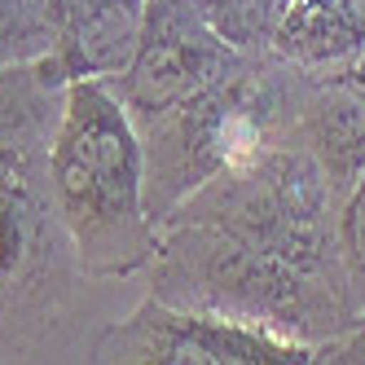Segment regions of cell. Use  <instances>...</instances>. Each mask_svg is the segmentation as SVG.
Segmentation results:
<instances>
[{
	"mask_svg": "<svg viewBox=\"0 0 365 365\" xmlns=\"http://www.w3.org/2000/svg\"><path fill=\"white\" fill-rule=\"evenodd\" d=\"M84 361L97 365H308L312 344L145 295L123 322L101 326Z\"/></svg>",
	"mask_w": 365,
	"mask_h": 365,
	"instance_id": "6",
	"label": "cell"
},
{
	"mask_svg": "<svg viewBox=\"0 0 365 365\" xmlns=\"http://www.w3.org/2000/svg\"><path fill=\"white\" fill-rule=\"evenodd\" d=\"M71 75L58 53L0 66V150H48L66 115Z\"/></svg>",
	"mask_w": 365,
	"mask_h": 365,
	"instance_id": "9",
	"label": "cell"
},
{
	"mask_svg": "<svg viewBox=\"0 0 365 365\" xmlns=\"http://www.w3.org/2000/svg\"><path fill=\"white\" fill-rule=\"evenodd\" d=\"M273 53L308 75H334L365 53V0H291Z\"/></svg>",
	"mask_w": 365,
	"mask_h": 365,
	"instance_id": "10",
	"label": "cell"
},
{
	"mask_svg": "<svg viewBox=\"0 0 365 365\" xmlns=\"http://www.w3.org/2000/svg\"><path fill=\"white\" fill-rule=\"evenodd\" d=\"M247 53H238L207 18V0H145L137 53L119 75H106L133 123L212 88Z\"/></svg>",
	"mask_w": 365,
	"mask_h": 365,
	"instance_id": "7",
	"label": "cell"
},
{
	"mask_svg": "<svg viewBox=\"0 0 365 365\" xmlns=\"http://www.w3.org/2000/svg\"><path fill=\"white\" fill-rule=\"evenodd\" d=\"M312 361H322V365H365V308L352 317L348 330H339L334 339L317 344Z\"/></svg>",
	"mask_w": 365,
	"mask_h": 365,
	"instance_id": "13",
	"label": "cell"
},
{
	"mask_svg": "<svg viewBox=\"0 0 365 365\" xmlns=\"http://www.w3.org/2000/svg\"><path fill=\"white\" fill-rule=\"evenodd\" d=\"M145 277L154 299L299 339L312 344V352L356 317L344 282L312 277L282 255L233 238L220 225L185 216H168L159 225V247Z\"/></svg>",
	"mask_w": 365,
	"mask_h": 365,
	"instance_id": "2",
	"label": "cell"
},
{
	"mask_svg": "<svg viewBox=\"0 0 365 365\" xmlns=\"http://www.w3.org/2000/svg\"><path fill=\"white\" fill-rule=\"evenodd\" d=\"M334 202L339 190L330 185L326 168L299 141H277L202 180L172 216L220 225L233 238L282 255L312 277L344 282L334 247Z\"/></svg>",
	"mask_w": 365,
	"mask_h": 365,
	"instance_id": "5",
	"label": "cell"
},
{
	"mask_svg": "<svg viewBox=\"0 0 365 365\" xmlns=\"http://www.w3.org/2000/svg\"><path fill=\"white\" fill-rule=\"evenodd\" d=\"M291 141L326 168L334 190H344L365 168V93L344 75H312Z\"/></svg>",
	"mask_w": 365,
	"mask_h": 365,
	"instance_id": "8",
	"label": "cell"
},
{
	"mask_svg": "<svg viewBox=\"0 0 365 365\" xmlns=\"http://www.w3.org/2000/svg\"><path fill=\"white\" fill-rule=\"evenodd\" d=\"M312 75L282 53H247L212 88L137 123L145 150V207L168 220L202 180L291 141Z\"/></svg>",
	"mask_w": 365,
	"mask_h": 365,
	"instance_id": "3",
	"label": "cell"
},
{
	"mask_svg": "<svg viewBox=\"0 0 365 365\" xmlns=\"http://www.w3.org/2000/svg\"><path fill=\"white\" fill-rule=\"evenodd\" d=\"M84 282L48 194V150H0V361H62Z\"/></svg>",
	"mask_w": 365,
	"mask_h": 365,
	"instance_id": "4",
	"label": "cell"
},
{
	"mask_svg": "<svg viewBox=\"0 0 365 365\" xmlns=\"http://www.w3.org/2000/svg\"><path fill=\"white\" fill-rule=\"evenodd\" d=\"M5 62H9V58H5V48H0V66H5Z\"/></svg>",
	"mask_w": 365,
	"mask_h": 365,
	"instance_id": "15",
	"label": "cell"
},
{
	"mask_svg": "<svg viewBox=\"0 0 365 365\" xmlns=\"http://www.w3.org/2000/svg\"><path fill=\"white\" fill-rule=\"evenodd\" d=\"M334 75H344V80H348L352 88H361V93H365V53H356L344 71H334Z\"/></svg>",
	"mask_w": 365,
	"mask_h": 365,
	"instance_id": "14",
	"label": "cell"
},
{
	"mask_svg": "<svg viewBox=\"0 0 365 365\" xmlns=\"http://www.w3.org/2000/svg\"><path fill=\"white\" fill-rule=\"evenodd\" d=\"M48 194L88 282L145 273L159 247V220L145 207V150L106 75L71 80L48 145Z\"/></svg>",
	"mask_w": 365,
	"mask_h": 365,
	"instance_id": "1",
	"label": "cell"
},
{
	"mask_svg": "<svg viewBox=\"0 0 365 365\" xmlns=\"http://www.w3.org/2000/svg\"><path fill=\"white\" fill-rule=\"evenodd\" d=\"M334 247H339V269H344L348 295L356 312L365 308V168L339 190L334 202Z\"/></svg>",
	"mask_w": 365,
	"mask_h": 365,
	"instance_id": "12",
	"label": "cell"
},
{
	"mask_svg": "<svg viewBox=\"0 0 365 365\" xmlns=\"http://www.w3.org/2000/svg\"><path fill=\"white\" fill-rule=\"evenodd\" d=\"M291 0H207L212 27L238 48V53H273V40L282 31Z\"/></svg>",
	"mask_w": 365,
	"mask_h": 365,
	"instance_id": "11",
	"label": "cell"
}]
</instances>
